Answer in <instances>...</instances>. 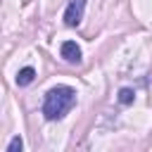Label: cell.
Segmentation results:
<instances>
[{
  "mask_svg": "<svg viewBox=\"0 0 152 152\" xmlns=\"http://www.w3.org/2000/svg\"><path fill=\"white\" fill-rule=\"evenodd\" d=\"M76 102V90L69 88V86H57V88H50L45 93V100H43V114L48 121H55V119H62L71 104Z\"/></svg>",
  "mask_w": 152,
  "mask_h": 152,
  "instance_id": "obj_1",
  "label": "cell"
},
{
  "mask_svg": "<svg viewBox=\"0 0 152 152\" xmlns=\"http://www.w3.org/2000/svg\"><path fill=\"white\" fill-rule=\"evenodd\" d=\"M83 10H86V0H71L64 10V24L66 26H78L83 19Z\"/></svg>",
  "mask_w": 152,
  "mask_h": 152,
  "instance_id": "obj_2",
  "label": "cell"
},
{
  "mask_svg": "<svg viewBox=\"0 0 152 152\" xmlns=\"http://www.w3.org/2000/svg\"><path fill=\"white\" fill-rule=\"evenodd\" d=\"M59 55H62L64 62H69V64H78V62H81V48H78L74 40H64L62 48H59Z\"/></svg>",
  "mask_w": 152,
  "mask_h": 152,
  "instance_id": "obj_3",
  "label": "cell"
},
{
  "mask_svg": "<svg viewBox=\"0 0 152 152\" xmlns=\"http://www.w3.org/2000/svg\"><path fill=\"white\" fill-rule=\"evenodd\" d=\"M33 78H36V69L33 66H24V69L17 71V86H28Z\"/></svg>",
  "mask_w": 152,
  "mask_h": 152,
  "instance_id": "obj_4",
  "label": "cell"
},
{
  "mask_svg": "<svg viewBox=\"0 0 152 152\" xmlns=\"http://www.w3.org/2000/svg\"><path fill=\"white\" fill-rule=\"evenodd\" d=\"M133 97H135V93H133L131 88H121V90H119V102H121V104H131Z\"/></svg>",
  "mask_w": 152,
  "mask_h": 152,
  "instance_id": "obj_5",
  "label": "cell"
},
{
  "mask_svg": "<svg viewBox=\"0 0 152 152\" xmlns=\"http://www.w3.org/2000/svg\"><path fill=\"white\" fill-rule=\"evenodd\" d=\"M21 147H24V142H21V138L17 135V138H12V140H10V145H7V152H19Z\"/></svg>",
  "mask_w": 152,
  "mask_h": 152,
  "instance_id": "obj_6",
  "label": "cell"
}]
</instances>
